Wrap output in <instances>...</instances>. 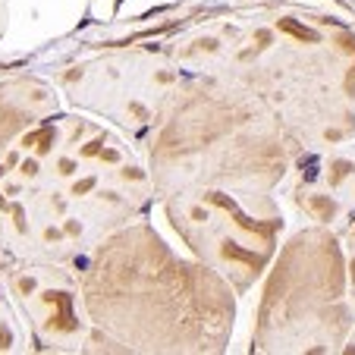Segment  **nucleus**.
Segmentation results:
<instances>
[{
	"instance_id": "nucleus-2",
	"label": "nucleus",
	"mask_w": 355,
	"mask_h": 355,
	"mask_svg": "<svg viewBox=\"0 0 355 355\" xmlns=\"http://www.w3.org/2000/svg\"><path fill=\"white\" fill-rule=\"evenodd\" d=\"M94 346L132 352H220L233 327V286L183 261L145 223H126L79 264Z\"/></svg>"
},
{
	"instance_id": "nucleus-6",
	"label": "nucleus",
	"mask_w": 355,
	"mask_h": 355,
	"mask_svg": "<svg viewBox=\"0 0 355 355\" xmlns=\"http://www.w3.org/2000/svg\"><path fill=\"white\" fill-rule=\"evenodd\" d=\"M192 75L154 50H113L66 72L72 104L101 113L132 135H151L192 88Z\"/></svg>"
},
{
	"instance_id": "nucleus-5",
	"label": "nucleus",
	"mask_w": 355,
	"mask_h": 355,
	"mask_svg": "<svg viewBox=\"0 0 355 355\" xmlns=\"http://www.w3.org/2000/svg\"><path fill=\"white\" fill-rule=\"evenodd\" d=\"M337 248L324 233H299L277 258L267 280L255 349L258 352H318L330 349L340 327Z\"/></svg>"
},
{
	"instance_id": "nucleus-1",
	"label": "nucleus",
	"mask_w": 355,
	"mask_h": 355,
	"mask_svg": "<svg viewBox=\"0 0 355 355\" xmlns=\"http://www.w3.org/2000/svg\"><path fill=\"white\" fill-rule=\"evenodd\" d=\"M154 186L151 173L110 129L85 116L54 113L35 126L0 167V208L13 217L22 255L79 267L132 223Z\"/></svg>"
},
{
	"instance_id": "nucleus-3",
	"label": "nucleus",
	"mask_w": 355,
	"mask_h": 355,
	"mask_svg": "<svg viewBox=\"0 0 355 355\" xmlns=\"http://www.w3.org/2000/svg\"><path fill=\"white\" fill-rule=\"evenodd\" d=\"M292 139L261 101L230 82L201 79L151 132V186L270 192L286 176Z\"/></svg>"
},
{
	"instance_id": "nucleus-4",
	"label": "nucleus",
	"mask_w": 355,
	"mask_h": 355,
	"mask_svg": "<svg viewBox=\"0 0 355 355\" xmlns=\"http://www.w3.org/2000/svg\"><path fill=\"white\" fill-rule=\"evenodd\" d=\"M167 214L198 261L217 270L236 292L261 277L283 230L277 201L258 189L173 192L167 195Z\"/></svg>"
},
{
	"instance_id": "nucleus-7",
	"label": "nucleus",
	"mask_w": 355,
	"mask_h": 355,
	"mask_svg": "<svg viewBox=\"0 0 355 355\" xmlns=\"http://www.w3.org/2000/svg\"><path fill=\"white\" fill-rule=\"evenodd\" d=\"M75 270H79L75 264L32 261L16 273V292L41 349L79 352L94 346V327L88 321Z\"/></svg>"
}]
</instances>
